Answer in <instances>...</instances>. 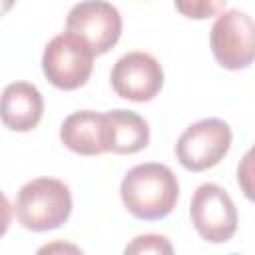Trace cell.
<instances>
[{
    "label": "cell",
    "mask_w": 255,
    "mask_h": 255,
    "mask_svg": "<svg viewBox=\"0 0 255 255\" xmlns=\"http://www.w3.org/2000/svg\"><path fill=\"white\" fill-rule=\"evenodd\" d=\"M94 54L68 32L54 36L42 54V72L60 90L82 88L92 74Z\"/></svg>",
    "instance_id": "obj_7"
},
{
    "label": "cell",
    "mask_w": 255,
    "mask_h": 255,
    "mask_svg": "<svg viewBox=\"0 0 255 255\" xmlns=\"http://www.w3.org/2000/svg\"><path fill=\"white\" fill-rule=\"evenodd\" d=\"M14 211L18 223L28 231L58 229L72 213L70 187L56 177H36L20 187Z\"/></svg>",
    "instance_id": "obj_2"
},
{
    "label": "cell",
    "mask_w": 255,
    "mask_h": 255,
    "mask_svg": "<svg viewBox=\"0 0 255 255\" xmlns=\"http://www.w3.org/2000/svg\"><path fill=\"white\" fill-rule=\"evenodd\" d=\"M44 114L40 90L30 82H12L0 96V122L12 131L34 129Z\"/></svg>",
    "instance_id": "obj_9"
},
{
    "label": "cell",
    "mask_w": 255,
    "mask_h": 255,
    "mask_svg": "<svg viewBox=\"0 0 255 255\" xmlns=\"http://www.w3.org/2000/svg\"><path fill=\"white\" fill-rule=\"evenodd\" d=\"M189 217L199 237L209 243H227L237 231L235 203L217 183H203L195 189Z\"/></svg>",
    "instance_id": "obj_6"
},
{
    "label": "cell",
    "mask_w": 255,
    "mask_h": 255,
    "mask_svg": "<svg viewBox=\"0 0 255 255\" xmlns=\"http://www.w3.org/2000/svg\"><path fill=\"white\" fill-rule=\"evenodd\" d=\"M66 32L78 38L94 56L110 52L122 36V16L106 0H82L66 18Z\"/></svg>",
    "instance_id": "obj_3"
},
{
    "label": "cell",
    "mask_w": 255,
    "mask_h": 255,
    "mask_svg": "<svg viewBox=\"0 0 255 255\" xmlns=\"http://www.w3.org/2000/svg\"><path fill=\"white\" fill-rule=\"evenodd\" d=\"M114 92L129 102H149L163 88L161 64L147 52H128L112 68Z\"/></svg>",
    "instance_id": "obj_8"
},
{
    "label": "cell",
    "mask_w": 255,
    "mask_h": 255,
    "mask_svg": "<svg viewBox=\"0 0 255 255\" xmlns=\"http://www.w3.org/2000/svg\"><path fill=\"white\" fill-rule=\"evenodd\" d=\"M62 245H58V247H44V249H40V251H52V249H60ZM64 249H76V247H66L64 245Z\"/></svg>",
    "instance_id": "obj_16"
},
{
    "label": "cell",
    "mask_w": 255,
    "mask_h": 255,
    "mask_svg": "<svg viewBox=\"0 0 255 255\" xmlns=\"http://www.w3.org/2000/svg\"><path fill=\"white\" fill-rule=\"evenodd\" d=\"M104 114L94 110H82L70 114L60 128L62 143L78 155H100L106 153L104 141Z\"/></svg>",
    "instance_id": "obj_11"
},
{
    "label": "cell",
    "mask_w": 255,
    "mask_h": 255,
    "mask_svg": "<svg viewBox=\"0 0 255 255\" xmlns=\"http://www.w3.org/2000/svg\"><path fill=\"white\" fill-rule=\"evenodd\" d=\"M104 141L106 153L129 155L141 151L149 143L147 122L131 110H110L104 112Z\"/></svg>",
    "instance_id": "obj_10"
},
{
    "label": "cell",
    "mask_w": 255,
    "mask_h": 255,
    "mask_svg": "<svg viewBox=\"0 0 255 255\" xmlns=\"http://www.w3.org/2000/svg\"><path fill=\"white\" fill-rule=\"evenodd\" d=\"M14 4H16V0H0V16H4L6 12H10Z\"/></svg>",
    "instance_id": "obj_15"
},
{
    "label": "cell",
    "mask_w": 255,
    "mask_h": 255,
    "mask_svg": "<svg viewBox=\"0 0 255 255\" xmlns=\"http://www.w3.org/2000/svg\"><path fill=\"white\" fill-rule=\"evenodd\" d=\"M231 128L219 118H205L191 124L175 143L179 163L189 171H205L217 165L231 147Z\"/></svg>",
    "instance_id": "obj_4"
},
{
    "label": "cell",
    "mask_w": 255,
    "mask_h": 255,
    "mask_svg": "<svg viewBox=\"0 0 255 255\" xmlns=\"http://www.w3.org/2000/svg\"><path fill=\"white\" fill-rule=\"evenodd\" d=\"M124 251L126 253H171L173 247L163 235L145 233V235H137L129 245H126Z\"/></svg>",
    "instance_id": "obj_13"
},
{
    "label": "cell",
    "mask_w": 255,
    "mask_h": 255,
    "mask_svg": "<svg viewBox=\"0 0 255 255\" xmlns=\"http://www.w3.org/2000/svg\"><path fill=\"white\" fill-rule=\"evenodd\" d=\"M120 197L133 217L157 221L173 211L179 197V183L167 165L147 161L131 167L124 175Z\"/></svg>",
    "instance_id": "obj_1"
},
{
    "label": "cell",
    "mask_w": 255,
    "mask_h": 255,
    "mask_svg": "<svg viewBox=\"0 0 255 255\" xmlns=\"http://www.w3.org/2000/svg\"><path fill=\"white\" fill-rule=\"evenodd\" d=\"M10 221H12V205H10L8 197L0 191V237L8 231Z\"/></svg>",
    "instance_id": "obj_14"
},
{
    "label": "cell",
    "mask_w": 255,
    "mask_h": 255,
    "mask_svg": "<svg viewBox=\"0 0 255 255\" xmlns=\"http://www.w3.org/2000/svg\"><path fill=\"white\" fill-rule=\"evenodd\" d=\"M253 20L237 8L217 14L209 32V46L217 64L225 70H245L255 56Z\"/></svg>",
    "instance_id": "obj_5"
},
{
    "label": "cell",
    "mask_w": 255,
    "mask_h": 255,
    "mask_svg": "<svg viewBox=\"0 0 255 255\" xmlns=\"http://www.w3.org/2000/svg\"><path fill=\"white\" fill-rule=\"evenodd\" d=\"M227 0H175V10L191 20L213 18L223 12Z\"/></svg>",
    "instance_id": "obj_12"
}]
</instances>
